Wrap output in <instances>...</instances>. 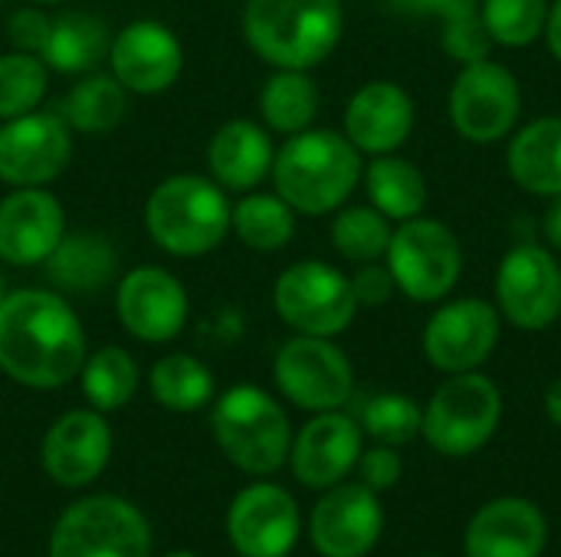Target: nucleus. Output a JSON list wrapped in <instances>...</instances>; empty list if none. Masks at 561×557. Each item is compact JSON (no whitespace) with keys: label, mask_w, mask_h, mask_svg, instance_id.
Returning a JSON list of instances; mask_svg holds the SVG:
<instances>
[{"label":"nucleus","mask_w":561,"mask_h":557,"mask_svg":"<svg viewBox=\"0 0 561 557\" xmlns=\"http://www.w3.org/2000/svg\"><path fill=\"white\" fill-rule=\"evenodd\" d=\"M46 276L49 282L66 295H92L102 286H108L118 272V250L112 240L92 230H72L62 233L56 250L46 256Z\"/></svg>","instance_id":"nucleus-26"},{"label":"nucleus","mask_w":561,"mask_h":557,"mask_svg":"<svg viewBox=\"0 0 561 557\" xmlns=\"http://www.w3.org/2000/svg\"><path fill=\"white\" fill-rule=\"evenodd\" d=\"M496 309L519 332H546L561 318V263L546 243H513L496 266Z\"/></svg>","instance_id":"nucleus-11"},{"label":"nucleus","mask_w":561,"mask_h":557,"mask_svg":"<svg viewBox=\"0 0 561 557\" xmlns=\"http://www.w3.org/2000/svg\"><path fill=\"white\" fill-rule=\"evenodd\" d=\"M66 233L62 204L43 187H13L0 197V263L43 266Z\"/></svg>","instance_id":"nucleus-22"},{"label":"nucleus","mask_w":561,"mask_h":557,"mask_svg":"<svg viewBox=\"0 0 561 557\" xmlns=\"http://www.w3.org/2000/svg\"><path fill=\"white\" fill-rule=\"evenodd\" d=\"M385 263L404 299L417 305H437L460 286L463 246L444 220L421 213L414 220L394 223Z\"/></svg>","instance_id":"nucleus-7"},{"label":"nucleus","mask_w":561,"mask_h":557,"mask_svg":"<svg viewBox=\"0 0 561 557\" xmlns=\"http://www.w3.org/2000/svg\"><path fill=\"white\" fill-rule=\"evenodd\" d=\"M49 557H151V529L131 502L85 496L56 519Z\"/></svg>","instance_id":"nucleus-10"},{"label":"nucleus","mask_w":561,"mask_h":557,"mask_svg":"<svg viewBox=\"0 0 561 557\" xmlns=\"http://www.w3.org/2000/svg\"><path fill=\"white\" fill-rule=\"evenodd\" d=\"M187 312L191 302L184 282L161 266H135L118 282L115 315L122 328L145 345L174 341L187 325Z\"/></svg>","instance_id":"nucleus-16"},{"label":"nucleus","mask_w":561,"mask_h":557,"mask_svg":"<svg viewBox=\"0 0 561 557\" xmlns=\"http://www.w3.org/2000/svg\"><path fill=\"white\" fill-rule=\"evenodd\" d=\"M542 404H546V414H549V420L556 423L561 430V374L546 387V397H542Z\"/></svg>","instance_id":"nucleus-44"},{"label":"nucleus","mask_w":561,"mask_h":557,"mask_svg":"<svg viewBox=\"0 0 561 557\" xmlns=\"http://www.w3.org/2000/svg\"><path fill=\"white\" fill-rule=\"evenodd\" d=\"M243 39L273 69H316L342 43V0H247Z\"/></svg>","instance_id":"nucleus-3"},{"label":"nucleus","mask_w":561,"mask_h":557,"mask_svg":"<svg viewBox=\"0 0 561 557\" xmlns=\"http://www.w3.org/2000/svg\"><path fill=\"white\" fill-rule=\"evenodd\" d=\"M299 532V506L276 483H253L240 489L227 509V538L240 557H289Z\"/></svg>","instance_id":"nucleus-15"},{"label":"nucleus","mask_w":561,"mask_h":557,"mask_svg":"<svg viewBox=\"0 0 561 557\" xmlns=\"http://www.w3.org/2000/svg\"><path fill=\"white\" fill-rule=\"evenodd\" d=\"M365 154L335 128L289 135L273 158V187L299 217H325L348 204L362 184Z\"/></svg>","instance_id":"nucleus-2"},{"label":"nucleus","mask_w":561,"mask_h":557,"mask_svg":"<svg viewBox=\"0 0 561 557\" xmlns=\"http://www.w3.org/2000/svg\"><path fill=\"white\" fill-rule=\"evenodd\" d=\"M273 138L263 125L250 121V118H233L224 121L207 144V167L210 177L224 187V190H256L270 171H273Z\"/></svg>","instance_id":"nucleus-24"},{"label":"nucleus","mask_w":561,"mask_h":557,"mask_svg":"<svg viewBox=\"0 0 561 557\" xmlns=\"http://www.w3.org/2000/svg\"><path fill=\"white\" fill-rule=\"evenodd\" d=\"M552 59L561 66V0H552L549 3V16H546V33H542Z\"/></svg>","instance_id":"nucleus-43"},{"label":"nucleus","mask_w":561,"mask_h":557,"mask_svg":"<svg viewBox=\"0 0 561 557\" xmlns=\"http://www.w3.org/2000/svg\"><path fill=\"white\" fill-rule=\"evenodd\" d=\"M85 332L62 292L13 289L0 302V371L33 391H56L79 378Z\"/></svg>","instance_id":"nucleus-1"},{"label":"nucleus","mask_w":561,"mask_h":557,"mask_svg":"<svg viewBox=\"0 0 561 557\" xmlns=\"http://www.w3.org/2000/svg\"><path fill=\"white\" fill-rule=\"evenodd\" d=\"M273 378L279 394L309 414L342 410L355 394V368L348 355L332 338L319 335L283 341L273 361Z\"/></svg>","instance_id":"nucleus-12"},{"label":"nucleus","mask_w":561,"mask_h":557,"mask_svg":"<svg viewBox=\"0 0 561 557\" xmlns=\"http://www.w3.org/2000/svg\"><path fill=\"white\" fill-rule=\"evenodd\" d=\"M128 108V89L112 72H85L62 98L59 115L72 131L105 135L112 131Z\"/></svg>","instance_id":"nucleus-30"},{"label":"nucleus","mask_w":561,"mask_h":557,"mask_svg":"<svg viewBox=\"0 0 561 557\" xmlns=\"http://www.w3.org/2000/svg\"><path fill=\"white\" fill-rule=\"evenodd\" d=\"M79 384H82V394H85L92 410L112 414V410H122L135 397L138 364L125 348L105 345L95 355H85V364L79 371Z\"/></svg>","instance_id":"nucleus-33"},{"label":"nucleus","mask_w":561,"mask_h":557,"mask_svg":"<svg viewBox=\"0 0 561 557\" xmlns=\"http://www.w3.org/2000/svg\"><path fill=\"white\" fill-rule=\"evenodd\" d=\"M273 309L296 335L335 338L352 328L358 299L352 276L322 259H299L276 276Z\"/></svg>","instance_id":"nucleus-9"},{"label":"nucleus","mask_w":561,"mask_h":557,"mask_svg":"<svg viewBox=\"0 0 561 557\" xmlns=\"http://www.w3.org/2000/svg\"><path fill=\"white\" fill-rule=\"evenodd\" d=\"M417 121L411 92L391 79H371L345 105L342 135L368 158L394 154L408 144Z\"/></svg>","instance_id":"nucleus-20"},{"label":"nucleus","mask_w":561,"mask_h":557,"mask_svg":"<svg viewBox=\"0 0 561 557\" xmlns=\"http://www.w3.org/2000/svg\"><path fill=\"white\" fill-rule=\"evenodd\" d=\"M72 158V128L59 112H26L0 125V181L46 187Z\"/></svg>","instance_id":"nucleus-14"},{"label":"nucleus","mask_w":561,"mask_h":557,"mask_svg":"<svg viewBox=\"0 0 561 557\" xmlns=\"http://www.w3.org/2000/svg\"><path fill=\"white\" fill-rule=\"evenodd\" d=\"M148 391L171 414H197L214 397V374L201 358L174 351L154 361L148 374Z\"/></svg>","instance_id":"nucleus-32"},{"label":"nucleus","mask_w":561,"mask_h":557,"mask_svg":"<svg viewBox=\"0 0 561 557\" xmlns=\"http://www.w3.org/2000/svg\"><path fill=\"white\" fill-rule=\"evenodd\" d=\"M352 292L358 299V309H378V305H388L394 295H398V286H394V276L388 269L385 259L378 263H365L355 269L352 276Z\"/></svg>","instance_id":"nucleus-40"},{"label":"nucleus","mask_w":561,"mask_h":557,"mask_svg":"<svg viewBox=\"0 0 561 557\" xmlns=\"http://www.w3.org/2000/svg\"><path fill=\"white\" fill-rule=\"evenodd\" d=\"M391 233H394V223L381 210H375L371 204L339 207L335 217H332V227H329L335 253L352 266L385 259Z\"/></svg>","instance_id":"nucleus-34"},{"label":"nucleus","mask_w":561,"mask_h":557,"mask_svg":"<svg viewBox=\"0 0 561 557\" xmlns=\"http://www.w3.org/2000/svg\"><path fill=\"white\" fill-rule=\"evenodd\" d=\"M230 213L233 204L214 177L171 174L145 200V230L158 250L194 259L227 240Z\"/></svg>","instance_id":"nucleus-4"},{"label":"nucleus","mask_w":561,"mask_h":557,"mask_svg":"<svg viewBox=\"0 0 561 557\" xmlns=\"http://www.w3.org/2000/svg\"><path fill=\"white\" fill-rule=\"evenodd\" d=\"M503 394L493 378L480 371L447 374V381L424 404L421 437L440 456H473L500 430Z\"/></svg>","instance_id":"nucleus-6"},{"label":"nucleus","mask_w":561,"mask_h":557,"mask_svg":"<svg viewBox=\"0 0 561 557\" xmlns=\"http://www.w3.org/2000/svg\"><path fill=\"white\" fill-rule=\"evenodd\" d=\"M33 3H62V0H33Z\"/></svg>","instance_id":"nucleus-47"},{"label":"nucleus","mask_w":561,"mask_h":557,"mask_svg":"<svg viewBox=\"0 0 561 557\" xmlns=\"http://www.w3.org/2000/svg\"><path fill=\"white\" fill-rule=\"evenodd\" d=\"M447 118L470 144L506 141L523 118V85L516 72L496 59L460 66L447 92Z\"/></svg>","instance_id":"nucleus-8"},{"label":"nucleus","mask_w":561,"mask_h":557,"mask_svg":"<svg viewBox=\"0 0 561 557\" xmlns=\"http://www.w3.org/2000/svg\"><path fill=\"white\" fill-rule=\"evenodd\" d=\"M542 236H546V246L561 253V194L549 200L546 213H542Z\"/></svg>","instance_id":"nucleus-42"},{"label":"nucleus","mask_w":561,"mask_h":557,"mask_svg":"<svg viewBox=\"0 0 561 557\" xmlns=\"http://www.w3.org/2000/svg\"><path fill=\"white\" fill-rule=\"evenodd\" d=\"M296 210L279 194H256L247 190L230 213V230L237 240L256 253H276L286 250L296 236Z\"/></svg>","instance_id":"nucleus-31"},{"label":"nucleus","mask_w":561,"mask_h":557,"mask_svg":"<svg viewBox=\"0 0 561 557\" xmlns=\"http://www.w3.org/2000/svg\"><path fill=\"white\" fill-rule=\"evenodd\" d=\"M506 171L533 197L561 194V115H542L506 138Z\"/></svg>","instance_id":"nucleus-25"},{"label":"nucleus","mask_w":561,"mask_h":557,"mask_svg":"<svg viewBox=\"0 0 561 557\" xmlns=\"http://www.w3.org/2000/svg\"><path fill=\"white\" fill-rule=\"evenodd\" d=\"M362 184H365L368 204L381 210L391 223L421 217L431 200L424 171L414 161L401 158L398 151L371 158L362 171Z\"/></svg>","instance_id":"nucleus-28"},{"label":"nucleus","mask_w":561,"mask_h":557,"mask_svg":"<svg viewBox=\"0 0 561 557\" xmlns=\"http://www.w3.org/2000/svg\"><path fill=\"white\" fill-rule=\"evenodd\" d=\"M385 532L378 492L362 483H339L322 492L309 515V538L322 557H365Z\"/></svg>","instance_id":"nucleus-17"},{"label":"nucleus","mask_w":561,"mask_h":557,"mask_svg":"<svg viewBox=\"0 0 561 557\" xmlns=\"http://www.w3.org/2000/svg\"><path fill=\"white\" fill-rule=\"evenodd\" d=\"M362 433L371 437L381 446H408L411 440L421 437V423H424V407L398 391H385L375 394L365 407H362Z\"/></svg>","instance_id":"nucleus-36"},{"label":"nucleus","mask_w":561,"mask_h":557,"mask_svg":"<svg viewBox=\"0 0 561 557\" xmlns=\"http://www.w3.org/2000/svg\"><path fill=\"white\" fill-rule=\"evenodd\" d=\"M164 557H197V555H194V552H168Z\"/></svg>","instance_id":"nucleus-45"},{"label":"nucleus","mask_w":561,"mask_h":557,"mask_svg":"<svg viewBox=\"0 0 561 557\" xmlns=\"http://www.w3.org/2000/svg\"><path fill=\"white\" fill-rule=\"evenodd\" d=\"M355 469H358V483L368 486L378 496L394 489L401 483V476H404V463H401L398 450L394 446H381V443L371 446V450H362Z\"/></svg>","instance_id":"nucleus-38"},{"label":"nucleus","mask_w":561,"mask_h":557,"mask_svg":"<svg viewBox=\"0 0 561 557\" xmlns=\"http://www.w3.org/2000/svg\"><path fill=\"white\" fill-rule=\"evenodd\" d=\"M549 3L552 0H480V16L493 46L526 49L542 39Z\"/></svg>","instance_id":"nucleus-35"},{"label":"nucleus","mask_w":561,"mask_h":557,"mask_svg":"<svg viewBox=\"0 0 561 557\" xmlns=\"http://www.w3.org/2000/svg\"><path fill=\"white\" fill-rule=\"evenodd\" d=\"M549 545V522L529 499L503 496L486 502L467 525V557H542Z\"/></svg>","instance_id":"nucleus-23"},{"label":"nucleus","mask_w":561,"mask_h":557,"mask_svg":"<svg viewBox=\"0 0 561 557\" xmlns=\"http://www.w3.org/2000/svg\"><path fill=\"white\" fill-rule=\"evenodd\" d=\"M398 10L417 13V16H437L440 30H457L467 23L483 20L480 16V0H391Z\"/></svg>","instance_id":"nucleus-39"},{"label":"nucleus","mask_w":561,"mask_h":557,"mask_svg":"<svg viewBox=\"0 0 561 557\" xmlns=\"http://www.w3.org/2000/svg\"><path fill=\"white\" fill-rule=\"evenodd\" d=\"M503 335V315L480 295H460L437 302L434 315L421 332L424 358L440 374L480 371Z\"/></svg>","instance_id":"nucleus-13"},{"label":"nucleus","mask_w":561,"mask_h":557,"mask_svg":"<svg viewBox=\"0 0 561 557\" xmlns=\"http://www.w3.org/2000/svg\"><path fill=\"white\" fill-rule=\"evenodd\" d=\"M220 453L247 476H273L289 463L293 427L273 394L256 384H237L217 397L210 414Z\"/></svg>","instance_id":"nucleus-5"},{"label":"nucleus","mask_w":561,"mask_h":557,"mask_svg":"<svg viewBox=\"0 0 561 557\" xmlns=\"http://www.w3.org/2000/svg\"><path fill=\"white\" fill-rule=\"evenodd\" d=\"M365 433L362 423L342 410L316 414L296 437L289 450L293 476L309 489H332L358 466Z\"/></svg>","instance_id":"nucleus-21"},{"label":"nucleus","mask_w":561,"mask_h":557,"mask_svg":"<svg viewBox=\"0 0 561 557\" xmlns=\"http://www.w3.org/2000/svg\"><path fill=\"white\" fill-rule=\"evenodd\" d=\"M263 125L276 135H299L319 115V85L306 69H276L260 89Z\"/></svg>","instance_id":"nucleus-29"},{"label":"nucleus","mask_w":561,"mask_h":557,"mask_svg":"<svg viewBox=\"0 0 561 557\" xmlns=\"http://www.w3.org/2000/svg\"><path fill=\"white\" fill-rule=\"evenodd\" d=\"M108 69L131 95L168 92L184 69L178 33L158 20H135L112 36Z\"/></svg>","instance_id":"nucleus-18"},{"label":"nucleus","mask_w":561,"mask_h":557,"mask_svg":"<svg viewBox=\"0 0 561 557\" xmlns=\"http://www.w3.org/2000/svg\"><path fill=\"white\" fill-rule=\"evenodd\" d=\"M112 456V427L99 410H69L43 437V473L62 489H82L102 476Z\"/></svg>","instance_id":"nucleus-19"},{"label":"nucleus","mask_w":561,"mask_h":557,"mask_svg":"<svg viewBox=\"0 0 561 557\" xmlns=\"http://www.w3.org/2000/svg\"><path fill=\"white\" fill-rule=\"evenodd\" d=\"M108 46H112V33L105 20L85 10H66L53 16L39 59L53 72L82 76V72H92L102 59H108Z\"/></svg>","instance_id":"nucleus-27"},{"label":"nucleus","mask_w":561,"mask_h":557,"mask_svg":"<svg viewBox=\"0 0 561 557\" xmlns=\"http://www.w3.org/2000/svg\"><path fill=\"white\" fill-rule=\"evenodd\" d=\"M49 16L43 13V10H36V7H20L10 20H7V36H10V43L16 46V49H23V53H36L39 56V49H43V43H46V33H49Z\"/></svg>","instance_id":"nucleus-41"},{"label":"nucleus","mask_w":561,"mask_h":557,"mask_svg":"<svg viewBox=\"0 0 561 557\" xmlns=\"http://www.w3.org/2000/svg\"><path fill=\"white\" fill-rule=\"evenodd\" d=\"M49 89V66L36 53L13 49L0 56V121L39 108Z\"/></svg>","instance_id":"nucleus-37"},{"label":"nucleus","mask_w":561,"mask_h":557,"mask_svg":"<svg viewBox=\"0 0 561 557\" xmlns=\"http://www.w3.org/2000/svg\"><path fill=\"white\" fill-rule=\"evenodd\" d=\"M3 295H7V282H3V276H0V302H3Z\"/></svg>","instance_id":"nucleus-46"}]
</instances>
